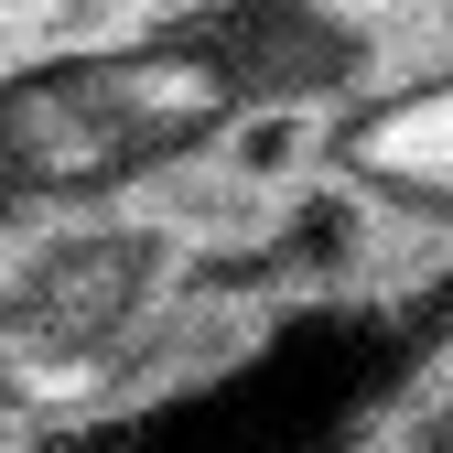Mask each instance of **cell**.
Wrapping results in <instances>:
<instances>
[{
    "mask_svg": "<svg viewBox=\"0 0 453 453\" xmlns=\"http://www.w3.org/2000/svg\"><path fill=\"white\" fill-rule=\"evenodd\" d=\"M205 173L238 195V205H280L292 184H313L324 162H334V108H313V97H238L226 119L205 130Z\"/></svg>",
    "mask_w": 453,
    "mask_h": 453,
    "instance_id": "6da1fadb",
    "label": "cell"
}]
</instances>
